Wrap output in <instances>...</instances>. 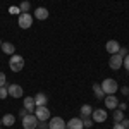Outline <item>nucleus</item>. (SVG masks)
<instances>
[{"label": "nucleus", "mask_w": 129, "mask_h": 129, "mask_svg": "<svg viewBox=\"0 0 129 129\" xmlns=\"http://www.w3.org/2000/svg\"><path fill=\"white\" fill-rule=\"evenodd\" d=\"M102 89H103V93L105 95H114V93H117V89H119V84H117V81L115 79H103L102 81Z\"/></svg>", "instance_id": "nucleus-2"}, {"label": "nucleus", "mask_w": 129, "mask_h": 129, "mask_svg": "<svg viewBox=\"0 0 129 129\" xmlns=\"http://www.w3.org/2000/svg\"><path fill=\"white\" fill-rule=\"evenodd\" d=\"M105 48H107V52H109L110 55H114V53H117V52H119L120 45H119V43H117L115 40H110V41H107V45H105Z\"/></svg>", "instance_id": "nucleus-12"}, {"label": "nucleus", "mask_w": 129, "mask_h": 129, "mask_svg": "<svg viewBox=\"0 0 129 129\" xmlns=\"http://www.w3.org/2000/svg\"><path fill=\"white\" fill-rule=\"evenodd\" d=\"M17 24L22 29H29L31 26H33V16H31L29 12H21L19 17H17Z\"/></svg>", "instance_id": "nucleus-3"}, {"label": "nucleus", "mask_w": 129, "mask_h": 129, "mask_svg": "<svg viewBox=\"0 0 129 129\" xmlns=\"http://www.w3.org/2000/svg\"><path fill=\"white\" fill-rule=\"evenodd\" d=\"M26 114H28V110H26V109H24V107H22V109H21V112H19L21 119H22V117H24V115H26Z\"/></svg>", "instance_id": "nucleus-33"}, {"label": "nucleus", "mask_w": 129, "mask_h": 129, "mask_svg": "<svg viewBox=\"0 0 129 129\" xmlns=\"http://www.w3.org/2000/svg\"><path fill=\"white\" fill-rule=\"evenodd\" d=\"M93 91H95V96H96L98 100L105 98V93H103V89H102V86H100V84H96V83H95V84H93Z\"/></svg>", "instance_id": "nucleus-19"}, {"label": "nucleus", "mask_w": 129, "mask_h": 129, "mask_svg": "<svg viewBox=\"0 0 129 129\" xmlns=\"http://www.w3.org/2000/svg\"><path fill=\"white\" fill-rule=\"evenodd\" d=\"M0 48H2V52H4V53H7V55H14V52H16L14 43H10V41H4Z\"/></svg>", "instance_id": "nucleus-13"}, {"label": "nucleus", "mask_w": 129, "mask_h": 129, "mask_svg": "<svg viewBox=\"0 0 129 129\" xmlns=\"http://www.w3.org/2000/svg\"><path fill=\"white\" fill-rule=\"evenodd\" d=\"M120 93H122V95H129V88L127 86H122V88H120Z\"/></svg>", "instance_id": "nucleus-31"}, {"label": "nucleus", "mask_w": 129, "mask_h": 129, "mask_svg": "<svg viewBox=\"0 0 129 129\" xmlns=\"http://www.w3.org/2000/svg\"><path fill=\"white\" fill-rule=\"evenodd\" d=\"M24 109L28 110V114H33L36 105H35V96H24Z\"/></svg>", "instance_id": "nucleus-11"}, {"label": "nucleus", "mask_w": 129, "mask_h": 129, "mask_svg": "<svg viewBox=\"0 0 129 129\" xmlns=\"http://www.w3.org/2000/svg\"><path fill=\"white\" fill-rule=\"evenodd\" d=\"M122 119H124V112L119 110V109H115L114 110V120H115V122H120Z\"/></svg>", "instance_id": "nucleus-20"}, {"label": "nucleus", "mask_w": 129, "mask_h": 129, "mask_svg": "<svg viewBox=\"0 0 129 129\" xmlns=\"http://www.w3.org/2000/svg\"><path fill=\"white\" fill-rule=\"evenodd\" d=\"M0 129H2V127H0Z\"/></svg>", "instance_id": "nucleus-36"}, {"label": "nucleus", "mask_w": 129, "mask_h": 129, "mask_svg": "<svg viewBox=\"0 0 129 129\" xmlns=\"http://www.w3.org/2000/svg\"><path fill=\"white\" fill-rule=\"evenodd\" d=\"M35 17L40 21H45L48 17V9H45V7H38V9L35 10Z\"/></svg>", "instance_id": "nucleus-16"}, {"label": "nucleus", "mask_w": 129, "mask_h": 129, "mask_svg": "<svg viewBox=\"0 0 129 129\" xmlns=\"http://www.w3.org/2000/svg\"><path fill=\"white\" fill-rule=\"evenodd\" d=\"M112 129H126V127H124V126H122L120 122H115V124H114V127H112Z\"/></svg>", "instance_id": "nucleus-32"}, {"label": "nucleus", "mask_w": 129, "mask_h": 129, "mask_svg": "<svg viewBox=\"0 0 129 129\" xmlns=\"http://www.w3.org/2000/svg\"><path fill=\"white\" fill-rule=\"evenodd\" d=\"M7 91H9V96H12V98H22V86H19V84H9L7 86Z\"/></svg>", "instance_id": "nucleus-8"}, {"label": "nucleus", "mask_w": 129, "mask_h": 129, "mask_svg": "<svg viewBox=\"0 0 129 129\" xmlns=\"http://www.w3.org/2000/svg\"><path fill=\"white\" fill-rule=\"evenodd\" d=\"M66 129H83V119H79V117H74V119H71Z\"/></svg>", "instance_id": "nucleus-15"}, {"label": "nucleus", "mask_w": 129, "mask_h": 129, "mask_svg": "<svg viewBox=\"0 0 129 129\" xmlns=\"http://www.w3.org/2000/svg\"><path fill=\"white\" fill-rule=\"evenodd\" d=\"M19 9H21V12H29V9H31V4L28 2V0H24V2H21Z\"/></svg>", "instance_id": "nucleus-21"}, {"label": "nucleus", "mask_w": 129, "mask_h": 129, "mask_svg": "<svg viewBox=\"0 0 129 129\" xmlns=\"http://www.w3.org/2000/svg\"><path fill=\"white\" fill-rule=\"evenodd\" d=\"M5 84H7V76L0 71V88H2V86H5Z\"/></svg>", "instance_id": "nucleus-25"}, {"label": "nucleus", "mask_w": 129, "mask_h": 129, "mask_svg": "<svg viewBox=\"0 0 129 129\" xmlns=\"http://www.w3.org/2000/svg\"><path fill=\"white\" fill-rule=\"evenodd\" d=\"M0 126H4V124H2V119H0Z\"/></svg>", "instance_id": "nucleus-34"}, {"label": "nucleus", "mask_w": 129, "mask_h": 129, "mask_svg": "<svg viewBox=\"0 0 129 129\" xmlns=\"http://www.w3.org/2000/svg\"><path fill=\"white\" fill-rule=\"evenodd\" d=\"M14 122H16V119H14L12 114H5V115L2 117V124H4V126H14Z\"/></svg>", "instance_id": "nucleus-18"}, {"label": "nucleus", "mask_w": 129, "mask_h": 129, "mask_svg": "<svg viewBox=\"0 0 129 129\" xmlns=\"http://www.w3.org/2000/svg\"><path fill=\"white\" fill-rule=\"evenodd\" d=\"M91 114H93V107L91 105H83L81 107V117H91Z\"/></svg>", "instance_id": "nucleus-17"}, {"label": "nucleus", "mask_w": 129, "mask_h": 129, "mask_svg": "<svg viewBox=\"0 0 129 129\" xmlns=\"http://www.w3.org/2000/svg\"><path fill=\"white\" fill-rule=\"evenodd\" d=\"M0 47H2V41H0Z\"/></svg>", "instance_id": "nucleus-35"}, {"label": "nucleus", "mask_w": 129, "mask_h": 129, "mask_svg": "<svg viewBox=\"0 0 129 129\" xmlns=\"http://www.w3.org/2000/svg\"><path fill=\"white\" fill-rule=\"evenodd\" d=\"M127 96H129V95H127Z\"/></svg>", "instance_id": "nucleus-37"}, {"label": "nucleus", "mask_w": 129, "mask_h": 129, "mask_svg": "<svg viewBox=\"0 0 129 129\" xmlns=\"http://www.w3.org/2000/svg\"><path fill=\"white\" fill-rule=\"evenodd\" d=\"M93 124H95V122H93V119H91V117H83V127L89 129Z\"/></svg>", "instance_id": "nucleus-22"}, {"label": "nucleus", "mask_w": 129, "mask_h": 129, "mask_svg": "<svg viewBox=\"0 0 129 129\" xmlns=\"http://www.w3.org/2000/svg\"><path fill=\"white\" fill-rule=\"evenodd\" d=\"M33 114L36 115V119H38V120H48L50 115H52V114H50V110L47 109L45 105H43V107H36Z\"/></svg>", "instance_id": "nucleus-6"}, {"label": "nucleus", "mask_w": 129, "mask_h": 129, "mask_svg": "<svg viewBox=\"0 0 129 129\" xmlns=\"http://www.w3.org/2000/svg\"><path fill=\"white\" fill-rule=\"evenodd\" d=\"M38 129H48V122L47 120H40L38 122Z\"/></svg>", "instance_id": "nucleus-27"}, {"label": "nucleus", "mask_w": 129, "mask_h": 129, "mask_svg": "<svg viewBox=\"0 0 129 129\" xmlns=\"http://www.w3.org/2000/svg\"><path fill=\"white\" fill-rule=\"evenodd\" d=\"M91 119H93V122H105V120H107V110H105V109L93 110Z\"/></svg>", "instance_id": "nucleus-9"}, {"label": "nucleus", "mask_w": 129, "mask_h": 129, "mask_svg": "<svg viewBox=\"0 0 129 129\" xmlns=\"http://www.w3.org/2000/svg\"><path fill=\"white\" fill-rule=\"evenodd\" d=\"M38 122H40V120L36 119L35 114H26V115L22 117V127L24 129H36L38 127Z\"/></svg>", "instance_id": "nucleus-4"}, {"label": "nucleus", "mask_w": 129, "mask_h": 129, "mask_svg": "<svg viewBox=\"0 0 129 129\" xmlns=\"http://www.w3.org/2000/svg\"><path fill=\"white\" fill-rule=\"evenodd\" d=\"M7 96H9V91H7V86H2V88H0V100L7 98Z\"/></svg>", "instance_id": "nucleus-23"}, {"label": "nucleus", "mask_w": 129, "mask_h": 129, "mask_svg": "<svg viewBox=\"0 0 129 129\" xmlns=\"http://www.w3.org/2000/svg\"><path fill=\"white\" fill-rule=\"evenodd\" d=\"M122 66H124V67L129 71V53L126 55V57H124V60H122Z\"/></svg>", "instance_id": "nucleus-28"}, {"label": "nucleus", "mask_w": 129, "mask_h": 129, "mask_svg": "<svg viewBox=\"0 0 129 129\" xmlns=\"http://www.w3.org/2000/svg\"><path fill=\"white\" fill-rule=\"evenodd\" d=\"M67 124L62 117H52L48 119V129H66Z\"/></svg>", "instance_id": "nucleus-5"}, {"label": "nucleus", "mask_w": 129, "mask_h": 129, "mask_svg": "<svg viewBox=\"0 0 129 129\" xmlns=\"http://www.w3.org/2000/svg\"><path fill=\"white\" fill-rule=\"evenodd\" d=\"M9 12L12 14V16H19L21 9H19V7H16V5H12V7H9Z\"/></svg>", "instance_id": "nucleus-24"}, {"label": "nucleus", "mask_w": 129, "mask_h": 129, "mask_svg": "<svg viewBox=\"0 0 129 129\" xmlns=\"http://www.w3.org/2000/svg\"><path fill=\"white\" fill-rule=\"evenodd\" d=\"M117 109H119V110H122V112H124V110L127 109V105H126L124 102H122V103H120V102H119V105H117Z\"/></svg>", "instance_id": "nucleus-29"}, {"label": "nucleus", "mask_w": 129, "mask_h": 129, "mask_svg": "<svg viewBox=\"0 0 129 129\" xmlns=\"http://www.w3.org/2000/svg\"><path fill=\"white\" fill-rule=\"evenodd\" d=\"M117 53H119L120 57L124 59V57H126V55H127V53H129V50L126 48V47H120V48H119V52H117Z\"/></svg>", "instance_id": "nucleus-26"}, {"label": "nucleus", "mask_w": 129, "mask_h": 129, "mask_svg": "<svg viewBox=\"0 0 129 129\" xmlns=\"http://www.w3.org/2000/svg\"><path fill=\"white\" fill-rule=\"evenodd\" d=\"M103 100H105V107L110 109V110H115V109H117V105H119V100H117L115 95H107Z\"/></svg>", "instance_id": "nucleus-10"}, {"label": "nucleus", "mask_w": 129, "mask_h": 129, "mask_svg": "<svg viewBox=\"0 0 129 129\" xmlns=\"http://www.w3.org/2000/svg\"><path fill=\"white\" fill-rule=\"evenodd\" d=\"M47 102H48V96H47L45 93H36V96H35V105H36V107L47 105Z\"/></svg>", "instance_id": "nucleus-14"}, {"label": "nucleus", "mask_w": 129, "mask_h": 129, "mask_svg": "<svg viewBox=\"0 0 129 129\" xmlns=\"http://www.w3.org/2000/svg\"><path fill=\"white\" fill-rule=\"evenodd\" d=\"M120 124H122L126 129H129V119H122V120H120Z\"/></svg>", "instance_id": "nucleus-30"}, {"label": "nucleus", "mask_w": 129, "mask_h": 129, "mask_svg": "<svg viewBox=\"0 0 129 129\" xmlns=\"http://www.w3.org/2000/svg\"><path fill=\"white\" fill-rule=\"evenodd\" d=\"M122 57H120L119 53H114V55H110V59H109V66H110V69H114V71H119L120 67H122Z\"/></svg>", "instance_id": "nucleus-7"}, {"label": "nucleus", "mask_w": 129, "mask_h": 129, "mask_svg": "<svg viewBox=\"0 0 129 129\" xmlns=\"http://www.w3.org/2000/svg\"><path fill=\"white\" fill-rule=\"evenodd\" d=\"M9 67L12 72H21L22 67H24V57H21L17 53L10 55V60H9Z\"/></svg>", "instance_id": "nucleus-1"}]
</instances>
